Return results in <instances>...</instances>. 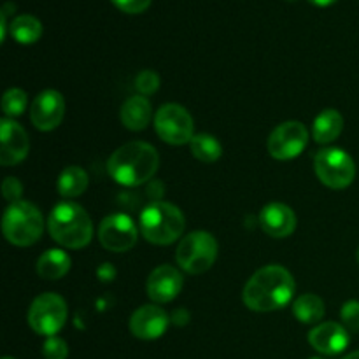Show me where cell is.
Here are the masks:
<instances>
[{"instance_id": "cell-3", "label": "cell", "mask_w": 359, "mask_h": 359, "mask_svg": "<svg viewBox=\"0 0 359 359\" xmlns=\"http://www.w3.org/2000/svg\"><path fill=\"white\" fill-rule=\"evenodd\" d=\"M51 238L62 248L81 249L93 238V223L86 210L74 202H62L53 207L48 219Z\"/></svg>"}, {"instance_id": "cell-31", "label": "cell", "mask_w": 359, "mask_h": 359, "mask_svg": "<svg viewBox=\"0 0 359 359\" xmlns=\"http://www.w3.org/2000/svg\"><path fill=\"white\" fill-rule=\"evenodd\" d=\"M97 276L102 283H111V280H114V277H116L114 266H112L111 263H104L102 266H98Z\"/></svg>"}, {"instance_id": "cell-9", "label": "cell", "mask_w": 359, "mask_h": 359, "mask_svg": "<svg viewBox=\"0 0 359 359\" xmlns=\"http://www.w3.org/2000/svg\"><path fill=\"white\" fill-rule=\"evenodd\" d=\"M154 128L158 137L172 146L188 144L195 137L191 114L179 104H165L163 107L158 109L154 116Z\"/></svg>"}, {"instance_id": "cell-15", "label": "cell", "mask_w": 359, "mask_h": 359, "mask_svg": "<svg viewBox=\"0 0 359 359\" xmlns=\"http://www.w3.org/2000/svg\"><path fill=\"white\" fill-rule=\"evenodd\" d=\"M182 290V276L170 265H161L149 273L147 294L154 304H168L175 300Z\"/></svg>"}, {"instance_id": "cell-17", "label": "cell", "mask_w": 359, "mask_h": 359, "mask_svg": "<svg viewBox=\"0 0 359 359\" xmlns=\"http://www.w3.org/2000/svg\"><path fill=\"white\" fill-rule=\"evenodd\" d=\"M259 224L270 237L286 238L297 228V216L286 203L273 202L263 207L262 214H259Z\"/></svg>"}, {"instance_id": "cell-26", "label": "cell", "mask_w": 359, "mask_h": 359, "mask_svg": "<svg viewBox=\"0 0 359 359\" xmlns=\"http://www.w3.org/2000/svg\"><path fill=\"white\" fill-rule=\"evenodd\" d=\"M135 88L142 97H149V95L156 93L160 88V76L153 70H142L140 74H137Z\"/></svg>"}, {"instance_id": "cell-19", "label": "cell", "mask_w": 359, "mask_h": 359, "mask_svg": "<svg viewBox=\"0 0 359 359\" xmlns=\"http://www.w3.org/2000/svg\"><path fill=\"white\" fill-rule=\"evenodd\" d=\"M72 259L62 249H48L42 252L37 259V273L39 277L48 280H58L67 276L70 270Z\"/></svg>"}, {"instance_id": "cell-34", "label": "cell", "mask_w": 359, "mask_h": 359, "mask_svg": "<svg viewBox=\"0 0 359 359\" xmlns=\"http://www.w3.org/2000/svg\"><path fill=\"white\" fill-rule=\"evenodd\" d=\"M344 359H359V351H354V353L347 354V356Z\"/></svg>"}, {"instance_id": "cell-1", "label": "cell", "mask_w": 359, "mask_h": 359, "mask_svg": "<svg viewBox=\"0 0 359 359\" xmlns=\"http://www.w3.org/2000/svg\"><path fill=\"white\" fill-rule=\"evenodd\" d=\"M297 284L290 270L280 265L259 269L244 287L245 307L255 312H273L286 307L294 297Z\"/></svg>"}, {"instance_id": "cell-22", "label": "cell", "mask_w": 359, "mask_h": 359, "mask_svg": "<svg viewBox=\"0 0 359 359\" xmlns=\"http://www.w3.org/2000/svg\"><path fill=\"white\" fill-rule=\"evenodd\" d=\"M9 34L20 44H34V42H37L41 39L42 23L35 16L21 14V16H16L11 21Z\"/></svg>"}, {"instance_id": "cell-2", "label": "cell", "mask_w": 359, "mask_h": 359, "mask_svg": "<svg viewBox=\"0 0 359 359\" xmlns=\"http://www.w3.org/2000/svg\"><path fill=\"white\" fill-rule=\"evenodd\" d=\"M158 165H160L158 151L151 144L133 140L111 154L107 161V172L118 184L137 188L153 179Z\"/></svg>"}, {"instance_id": "cell-28", "label": "cell", "mask_w": 359, "mask_h": 359, "mask_svg": "<svg viewBox=\"0 0 359 359\" xmlns=\"http://www.w3.org/2000/svg\"><path fill=\"white\" fill-rule=\"evenodd\" d=\"M340 319H342L347 332H353V333L359 332V302L358 300L346 302L342 311H340Z\"/></svg>"}, {"instance_id": "cell-30", "label": "cell", "mask_w": 359, "mask_h": 359, "mask_svg": "<svg viewBox=\"0 0 359 359\" xmlns=\"http://www.w3.org/2000/svg\"><path fill=\"white\" fill-rule=\"evenodd\" d=\"M2 193L7 202H20V196L23 193V186H21L20 179L6 177V181L2 182Z\"/></svg>"}, {"instance_id": "cell-16", "label": "cell", "mask_w": 359, "mask_h": 359, "mask_svg": "<svg viewBox=\"0 0 359 359\" xmlns=\"http://www.w3.org/2000/svg\"><path fill=\"white\" fill-rule=\"evenodd\" d=\"M349 342V332L346 326L339 325V323H323L309 333V344L318 353L326 354V356H337V354L344 353Z\"/></svg>"}, {"instance_id": "cell-36", "label": "cell", "mask_w": 359, "mask_h": 359, "mask_svg": "<svg viewBox=\"0 0 359 359\" xmlns=\"http://www.w3.org/2000/svg\"><path fill=\"white\" fill-rule=\"evenodd\" d=\"M2 359H14V358H9V356H6V358H2Z\"/></svg>"}, {"instance_id": "cell-25", "label": "cell", "mask_w": 359, "mask_h": 359, "mask_svg": "<svg viewBox=\"0 0 359 359\" xmlns=\"http://www.w3.org/2000/svg\"><path fill=\"white\" fill-rule=\"evenodd\" d=\"M27 102L28 97L23 90L20 88H11L4 93L2 97V111L7 118H18L25 112L27 109Z\"/></svg>"}, {"instance_id": "cell-23", "label": "cell", "mask_w": 359, "mask_h": 359, "mask_svg": "<svg viewBox=\"0 0 359 359\" xmlns=\"http://www.w3.org/2000/svg\"><path fill=\"white\" fill-rule=\"evenodd\" d=\"M88 188V174L77 165L67 167L58 177V193L65 198H76Z\"/></svg>"}, {"instance_id": "cell-32", "label": "cell", "mask_w": 359, "mask_h": 359, "mask_svg": "<svg viewBox=\"0 0 359 359\" xmlns=\"http://www.w3.org/2000/svg\"><path fill=\"white\" fill-rule=\"evenodd\" d=\"M172 321H174L175 325H177V326L186 325V323L189 321L188 312H186V311H175V312H174V316H172Z\"/></svg>"}, {"instance_id": "cell-14", "label": "cell", "mask_w": 359, "mask_h": 359, "mask_svg": "<svg viewBox=\"0 0 359 359\" xmlns=\"http://www.w3.org/2000/svg\"><path fill=\"white\" fill-rule=\"evenodd\" d=\"M168 323L170 319L163 309L158 305H144L130 318V332L140 340H156L167 332Z\"/></svg>"}, {"instance_id": "cell-11", "label": "cell", "mask_w": 359, "mask_h": 359, "mask_svg": "<svg viewBox=\"0 0 359 359\" xmlns=\"http://www.w3.org/2000/svg\"><path fill=\"white\" fill-rule=\"evenodd\" d=\"M139 228L126 214H112L100 223L98 241L107 251L126 252L137 244Z\"/></svg>"}, {"instance_id": "cell-12", "label": "cell", "mask_w": 359, "mask_h": 359, "mask_svg": "<svg viewBox=\"0 0 359 359\" xmlns=\"http://www.w3.org/2000/svg\"><path fill=\"white\" fill-rule=\"evenodd\" d=\"M65 116V100L56 90H46L35 97L30 107V119L41 132H51L58 128Z\"/></svg>"}, {"instance_id": "cell-33", "label": "cell", "mask_w": 359, "mask_h": 359, "mask_svg": "<svg viewBox=\"0 0 359 359\" xmlns=\"http://www.w3.org/2000/svg\"><path fill=\"white\" fill-rule=\"evenodd\" d=\"M309 2L314 4V6H318V7H330V6H333L337 0H309Z\"/></svg>"}, {"instance_id": "cell-10", "label": "cell", "mask_w": 359, "mask_h": 359, "mask_svg": "<svg viewBox=\"0 0 359 359\" xmlns=\"http://www.w3.org/2000/svg\"><path fill=\"white\" fill-rule=\"evenodd\" d=\"M309 144V130L300 121H286L277 126L269 137V153L280 161L298 158Z\"/></svg>"}, {"instance_id": "cell-4", "label": "cell", "mask_w": 359, "mask_h": 359, "mask_svg": "<svg viewBox=\"0 0 359 359\" xmlns=\"http://www.w3.org/2000/svg\"><path fill=\"white\" fill-rule=\"evenodd\" d=\"M184 226V214L174 203L153 202L140 212V233L151 244H172L181 237Z\"/></svg>"}, {"instance_id": "cell-29", "label": "cell", "mask_w": 359, "mask_h": 359, "mask_svg": "<svg viewBox=\"0 0 359 359\" xmlns=\"http://www.w3.org/2000/svg\"><path fill=\"white\" fill-rule=\"evenodd\" d=\"M119 11L126 14H140L151 6L153 0H111Z\"/></svg>"}, {"instance_id": "cell-8", "label": "cell", "mask_w": 359, "mask_h": 359, "mask_svg": "<svg viewBox=\"0 0 359 359\" xmlns=\"http://www.w3.org/2000/svg\"><path fill=\"white\" fill-rule=\"evenodd\" d=\"M67 304L60 294L42 293L28 309V325L37 335L55 337L65 326Z\"/></svg>"}, {"instance_id": "cell-7", "label": "cell", "mask_w": 359, "mask_h": 359, "mask_svg": "<svg viewBox=\"0 0 359 359\" xmlns=\"http://www.w3.org/2000/svg\"><path fill=\"white\" fill-rule=\"evenodd\" d=\"M316 175L325 186L332 189H344L353 184L356 177L354 160L339 147H328L316 154Z\"/></svg>"}, {"instance_id": "cell-5", "label": "cell", "mask_w": 359, "mask_h": 359, "mask_svg": "<svg viewBox=\"0 0 359 359\" xmlns=\"http://www.w3.org/2000/svg\"><path fill=\"white\" fill-rule=\"evenodd\" d=\"M4 237L18 248H28L42 237L44 217L30 202H14L6 209L2 217Z\"/></svg>"}, {"instance_id": "cell-21", "label": "cell", "mask_w": 359, "mask_h": 359, "mask_svg": "<svg viewBox=\"0 0 359 359\" xmlns=\"http://www.w3.org/2000/svg\"><path fill=\"white\" fill-rule=\"evenodd\" d=\"M293 314L304 325H314L321 321L325 316V302L314 293L302 294L294 300Z\"/></svg>"}, {"instance_id": "cell-37", "label": "cell", "mask_w": 359, "mask_h": 359, "mask_svg": "<svg viewBox=\"0 0 359 359\" xmlns=\"http://www.w3.org/2000/svg\"><path fill=\"white\" fill-rule=\"evenodd\" d=\"M312 359H321V358H312Z\"/></svg>"}, {"instance_id": "cell-24", "label": "cell", "mask_w": 359, "mask_h": 359, "mask_svg": "<svg viewBox=\"0 0 359 359\" xmlns=\"http://www.w3.org/2000/svg\"><path fill=\"white\" fill-rule=\"evenodd\" d=\"M189 147H191L193 156L202 161V163H214L223 154L221 142L214 135H209V133H198V135L193 137Z\"/></svg>"}, {"instance_id": "cell-27", "label": "cell", "mask_w": 359, "mask_h": 359, "mask_svg": "<svg viewBox=\"0 0 359 359\" xmlns=\"http://www.w3.org/2000/svg\"><path fill=\"white\" fill-rule=\"evenodd\" d=\"M42 356L46 359H67L69 346L65 344V340L58 339V337H48L42 346Z\"/></svg>"}, {"instance_id": "cell-20", "label": "cell", "mask_w": 359, "mask_h": 359, "mask_svg": "<svg viewBox=\"0 0 359 359\" xmlns=\"http://www.w3.org/2000/svg\"><path fill=\"white\" fill-rule=\"evenodd\" d=\"M344 130V118L335 109H326L312 125V137L319 144H330L339 139Z\"/></svg>"}, {"instance_id": "cell-18", "label": "cell", "mask_w": 359, "mask_h": 359, "mask_svg": "<svg viewBox=\"0 0 359 359\" xmlns=\"http://www.w3.org/2000/svg\"><path fill=\"white\" fill-rule=\"evenodd\" d=\"M153 118V107L142 95L130 97L121 107V123L132 132H140L149 125Z\"/></svg>"}, {"instance_id": "cell-35", "label": "cell", "mask_w": 359, "mask_h": 359, "mask_svg": "<svg viewBox=\"0 0 359 359\" xmlns=\"http://www.w3.org/2000/svg\"><path fill=\"white\" fill-rule=\"evenodd\" d=\"M356 258H358V265H359V249H358V252H356Z\"/></svg>"}, {"instance_id": "cell-6", "label": "cell", "mask_w": 359, "mask_h": 359, "mask_svg": "<svg viewBox=\"0 0 359 359\" xmlns=\"http://www.w3.org/2000/svg\"><path fill=\"white\" fill-rule=\"evenodd\" d=\"M217 258V242L207 231H193L179 244L175 259L184 272L198 276L207 272Z\"/></svg>"}, {"instance_id": "cell-13", "label": "cell", "mask_w": 359, "mask_h": 359, "mask_svg": "<svg viewBox=\"0 0 359 359\" xmlns=\"http://www.w3.org/2000/svg\"><path fill=\"white\" fill-rule=\"evenodd\" d=\"M0 165L11 167L27 158L30 149L28 133L14 119L4 118L0 121Z\"/></svg>"}]
</instances>
